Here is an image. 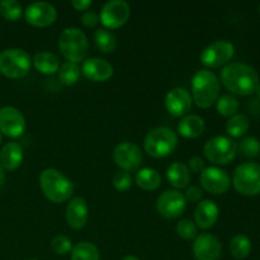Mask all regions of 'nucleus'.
<instances>
[{"label": "nucleus", "instance_id": "14", "mask_svg": "<svg viewBox=\"0 0 260 260\" xmlns=\"http://www.w3.org/2000/svg\"><path fill=\"white\" fill-rule=\"evenodd\" d=\"M25 118L14 107H3L0 109V132L5 136L19 137L25 131Z\"/></svg>", "mask_w": 260, "mask_h": 260}, {"label": "nucleus", "instance_id": "42", "mask_svg": "<svg viewBox=\"0 0 260 260\" xmlns=\"http://www.w3.org/2000/svg\"><path fill=\"white\" fill-rule=\"evenodd\" d=\"M122 260H140V259L136 258V256H134V255H127V256H124Z\"/></svg>", "mask_w": 260, "mask_h": 260}, {"label": "nucleus", "instance_id": "34", "mask_svg": "<svg viewBox=\"0 0 260 260\" xmlns=\"http://www.w3.org/2000/svg\"><path fill=\"white\" fill-rule=\"evenodd\" d=\"M177 233L180 238L185 239V240H192L198 236L197 226L190 220H182L180 222H178Z\"/></svg>", "mask_w": 260, "mask_h": 260}, {"label": "nucleus", "instance_id": "6", "mask_svg": "<svg viewBox=\"0 0 260 260\" xmlns=\"http://www.w3.org/2000/svg\"><path fill=\"white\" fill-rule=\"evenodd\" d=\"M30 57L20 48H9L0 53V73L10 79H22L29 73Z\"/></svg>", "mask_w": 260, "mask_h": 260}, {"label": "nucleus", "instance_id": "38", "mask_svg": "<svg viewBox=\"0 0 260 260\" xmlns=\"http://www.w3.org/2000/svg\"><path fill=\"white\" fill-rule=\"evenodd\" d=\"M202 196L203 192L200 187H197V185H190L187 189V192H185L184 197L185 200L190 201V202H198L202 198Z\"/></svg>", "mask_w": 260, "mask_h": 260}, {"label": "nucleus", "instance_id": "16", "mask_svg": "<svg viewBox=\"0 0 260 260\" xmlns=\"http://www.w3.org/2000/svg\"><path fill=\"white\" fill-rule=\"evenodd\" d=\"M193 254L197 260H218L221 255V244L211 234H201L193 244Z\"/></svg>", "mask_w": 260, "mask_h": 260}, {"label": "nucleus", "instance_id": "11", "mask_svg": "<svg viewBox=\"0 0 260 260\" xmlns=\"http://www.w3.org/2000/svg\"><path fill=\"white\" fill-rule=\"evenodd\" d=\"M113 159L124 172H135L142 164V152L134 142H122L114 149Z\"/></svg>", "mask_w": 260, "mask_h": 260}, {"label": "nucleus", "instance_id": "27", "mask_svg": "<svg viewBox=\"0 0 260 260\" xmlns=\"http://www.w3.org/2000/svg\"><path fill=\"white\" fill-rule=\"evenodd\" d=\"M99 250L95 245L91 243H83L76 244L71 250V260H99Z\"/></svg>", "mask_w": 260, "mask_h": 260}, {"label": "nucleus", "instance_id": "23", "mask_svg": "<svg viewBox=\"0 0 260 260\" xmlns=\"http://www.w3.org/2000/svg\"><path fill=\"white\" fill-rule=\"evenodd\" d=\"M167 178L174 188L182 189L190 182V170L183 162H173L167 170Z\"/></svg>", "mask_w": 260, "mask_h": 260}, {"label": "nucleus", "instance_id": "24", "mask_svg": "<svg viewBox=\"0 0 260 260\" xmlns=\"http://www.w3.org/2000/svg\"><path fill=\"white\" fill-rule=\"evenodd\" d=\"M33 63H35V68L38 71L46 74V75L55 74L58 70V66H60V61H58L57 56L47 52V51L36 53L35 57H33Z\"/></svg>", "mask_w": 260, "mask_h": 260}, {"label": "nucleus", "instance_id": "29", "mask_svg": "<svg viewBox=\"0 0 260 260\" xmlns=\"http://www.w3.org/2000/svg\"><path fill=\"white\" fill-rule=\"evenodd\" d=\"M80 78V69L74 62H65L58 69V80L62 85L71 86L78 83Z\"/></svg>", "mask_w": 260, "mask_h": 260}, {"label": "nucleus", "instance_id": "17", "mask_svg": "<svg viewBox=\"0 0 260 260\" xmlns=\"http://www.w3.org/2000/svg\"><path fill=\"white\" fill-rule=\"evenodd\" d=\"M193 106V99L189 91L183 88H174L167 94L165 107L167 111L174 117H183L190 112Z\"/></svg>", "mask_w": 260, "mask_h": 260}, {"label": "nucleus", "instance_id": "12", "mask_svg": "<svg viewBox=\"0 0 260 260\" xmlns=\"http://www.w3.org/2000/svg\"><path fill=\"white\" fill-rule=\"evenodd\" d=\"M200 183L211 194H223L230 188V177L225 170L217 167L206 168L200 175Z\"/></svg>", "mask_w": 260, "mask_h": 260}, {"label": "nucleus", "instance_id": "26", "mask_svg": "<svg viewBox=\"0 0 260 260\" xmlns=\"http://www.w3.org/2000/svg\"><path fill=\"white\" fill-rule=\"evenodd\" d=\"M251 251V241L245 235L234 236L230 243V253L236 260L248 258Z\"/></svg>", "mask_w": 260, "mask_h": 260}, {"label": "nucleus", "instance_id": "37", "mask_svg": "<svg viewBox=\"0 0 260 260\" xmlns=\"http://www.w3.org/2000/svg\"><path fill=\"white\" fill-rule=\"evenodd\" d=\"M81 22H83L85 27L93 28L99 23V15L95 12H93V10H88L81 17Z\"/></svg>", "mask_w": 260, "mask_h": 260}, {"label": "nucleus", "instance_id": "15", "mask_svg": "<svg viewBox=\"0 0 260 260\" xmlns=\"http://www.w3.org/2000/svg\"><path fill=\"white\" fill-rule=\"evenodd\" d=\"M57 18L55 7L45 2H37L28 5L25 9V19L33 27H47Z\"/></svg>", "mask_w": 260, "mask_h": 260}, {"label": "nucleus", "instance_id": "30", "mask_svg": "<svg viewBox=\"0 0 260 260\" xmlns=\"http://www.w3.org/2000/svg\"><path fill=\"white\" fill-rule=\"evenodd\" d=\"M249 128V119L244 114H235L230 117L226 123V131L231 137H241Z\"/></svg>", "mask_w": 260, "mask_h": 260}, {"label": "nucleus", "instance_id": "44", "mask_svg": "<svg viewBox=\"0 0 260 260\" xmlns=\"http://www.w3.org/2000/svg\"><path fill=\"white\" fill-rule=\"evenodd\" d=\"M2 139H3V137H2V134H0V142H2Z\"/></svg>", "mask_w": 260, "mask_h": 260}, {"label": "nucleus", "instance_id": "20", "mask_svg": "<svg viewBox=\"0 0 260 260\" xmlns=\"http://www.w3.org/2000/svg\"><path fill=\"white\" fill-rule=\"evenodd\" d=\"M218 218V207L213 201L205 200L198 203L194 211L196 223L201 229H211Z\"/></svg>", "mask_w": 260, "mask_h": 260}, {"label": "nucleus", "instance_id": "21", "mask_svg": "<svg viewBox=\"0 0 260 260\" xmlns=\"http://www.w3.org/2000/svg\"><path fill=\"white\" fill-rule=\"evenodd\" d=\"M23 161V150L17 142H8L0 151V165L7 170H15Z\"/></svg>", "mask_w": 260, "mask_h": 260}, {"label": "nucleus", "instance_id": "33", "mask_svg": "<svg viewBox=\"0 0 260 260\" xmlns=\"http://www.w3.org/2000/svg\"><path fill=\"white\" fill-rule=\"evenodd\" d=\"M240 151L244 156L255 157L260 154V141L255 137H246L240 142Z\"/></svg>", "mask_w": 260, "mask_h": 260}, {"label": "nucleus", "instance_id": "7", "mask_svg": "<svg viewBox=\"0 0 260 260\" xmlns=\"http://www.w3.org/2000/svg\"><path fill=\"white\" fill-rule=\"evenodd\" d=\"M233 184L243 196L253 197L260 194V165L255 162L239 165L234 172Z\"/></svg>", "mask_w": 260, "mask_h": 260}, {"label": "nucleus", "instance_id": "40", "mask_svg": "<svg viewBox=\"0 0 260 260\" xmlns=\"http://www.w3.org/2000/svg\"><path fill=\"white\" fill-rule=\"evenodd\" d=\"M71 4H73V7L75 8L76 10H86L91 5V2L90 0H73L71 2Z\"/></svg>", "mask_w": 260, "mask_h": 260}, {"label": "nucleus", "instance_id": "41", "mask_svg": "<svg viewBox=\"0 0 260 260\" xmlns=\"http://www.w3.org/2000/svg\"><path fill=\"white\" fill-rule=\"evenodd\" d=\"M5 183V173H4V168L0 165V189H2V187L4 185Z\"/></svg>", "mask_w": 260, "mask_h": 260}, {"label": "nucleus", "instance_id": "36", "mask_svg": "<svg viewBox=\"0 0 260 260\" xmlns=\"http://www.w3.org/2000/svg\"><path fill=\"white\" fill-rule=\"evenodd\" d=\"M113 185L119 192H126V190H128L132 185L131 174L128 172H124V170L116 173L113 177Z\"/></svg>", "mask_w": 260, "mask_h": 260}, {"label": "nucleus", "instance_id": "2", "mask_svg": "<svg viewBox=\"0 0 260 260\" xmlns=\"http://www.w3.org/2000/svg\"><path fill=\"white\" fill-rule=\"evenodd\" d=\"M40 185L45 197L53 203L66 202L74 193L73 182L53 168H48L41 173Z\"/></svg>", "mask_w": 260, "mask_h": 260}, {"label": "nucleus", "instance_id": "18", "mask_svg": "<svg viewBox=\"0 0 260 260\" xmlns=\"http://www.w3.org/2000/svg\"><path fill=\"white\" fill-rule=\"evenodd\" d=\"M81 71L90 80L103 83V81H107L108 79L112 78V75H113V66L108 61L103 60V58L93 57L84 61Z\"/></svg>", "mask_w": 260, "mask_h": 260}, {"label": "nucleus", "instance_id": "31", "mask_svg": "<svg viewBox=\"0 0 260 260\" xmlns=\"http://www.w3.org/2000/svg\"><path fill=\"white\" fill-rule=\"evenodd\" d=\"M22 5L15 0H3L0 2V15L4 19L14 22L22 17Z\"/></svg>", "mask_w": 260, "mask_h": 260}, {"label": "nucleus", "instance_id": "25", "mask_svg": "<svg viewBox=\"0 0 260 260\" xmlns=\"http://www.w3.org/2000/svg\"><path fill=\"white\" fill-rule=\"evenodd\" d=\"M137 187L144 190H155L161 184V177L159 173L151 168H144L137 172L136 178H135Z\"/></svg>", "mask_w": 260, "mask_h": 260}, {"label": "nucleus", "instance_id": "45", "mask_svg": "<svg viewBox=\"0 0 260 260\" xmlns=\"http://www.w3.org/2000/svg\"><path fill=\"white\" fill-rule=\"evenodd\" d=\"M30 260H36V259H30Z\"/></svg>", "mask_w": 260, "mask_h": 260}, {"label": "nucleus", "instance_id": "8", "mask_svg": "<svg viewBox=\"0 0 260 260\" xmlns=\"http://www.w3.org/2000/svg\"><path fill=\"white\" fill-rule=\"evenodd\" d=\"M206 157L213 164L226 165L233 161L238 152V145L226 136H216L208 140L205 145Z\"/></svg>", "mask_w": 260, "mask_h": 260}, {"label": "nucleus", "instance_id": "5", "mask_svg": "<svg viewBox=\"0 0 260 260\" xmlns=\"http://www.w3.org/2000/svg\"><path fill=\"white\" fill-rule=\"evenodd\" d=\"M178 145V137L173 129L168 127H157L145 137V151L152 157H165L172 154Z\"/></svg>", "mask_w": 260, "mask_h": 260}, {"label": "nucleus", "instance_id": "1", "mask_svg": "<svg viewBox=\"0 0 260 260\" xmlns=\"http://www.w3.org/2000/svg\"><path fill=\"white\" fill-rule=\"evenodd\" d=\"M221 81L229 91L238 95H250L259 85V75L248 63L231 62L221 71Z\"/></svg>", "mask_w": 260, "mask_h": 260}, {"label": "nucleus", "instance_id": "22", "mask_svg": "<svg viewBox=\"0 0 260 260\" xmlns=\"http://www.w3.org/2000/svg\"><path fill=\"white\" fill-rule=\"evenodd\" d=\"M205 121L200 116L196 114H189L185 116L178 124V132L180 136L185 139H196L200 137L205 131Z\"/></svg>", "mask_w": 260, "mask_h": 260}, {"label": "nucleus", "instance_id": "4", "mask_svg": "<svg viewBox=\"0 0 260 260\" xmlns=\"http://www.w3.org/2000/svg\"><path fill=\"white\" fill-rule=\"evenodd\" d=\"M58 47L69 62L76 63L84 61L88 53V38L79 28H66L58 38Z\"/></svg>", "mask_w": 260, "mask_h": 260}, {"label": "nucleus", "instance_id": "39", "mask_svg": "<svg viewBox=\"0 0 260 260\" xmlns=\"http://www.w3.org/2000/svg\"><path fill=\"white\" fill-rule=\"evenodd\" d=\"M188 169H190L193 173H196V174H201V173L206 169L205 161H203L202 157H200V156L190 157L189 168H188Z\"/></svg>", "mask_w": 260, "mask_h": 260}, {"label": "nucleus", "instance_id": "9", "mask_svg": "<svg viewBox=\"0 0 260 260\" xmlns=\"http://www.w3.org/2000/svg\"><path fill=\"white\" fill-rule=\"evenodd\" d=\"M235 53V47L229 41H216L201 53V62L207 68H221L229 63Z\"/></svg>", "mask_w": 260, "mask_h": 260}, {"label": "nucleus", "instance_id": "28", "mask_svg": "<svg viewBox=\"0 0 260 260\" xmlns=\"http://www.w3.org/2000/svg\"><path fill=\"white\" fill-rule=\"evenodd\" d=\"M94 40H95L96 46H98L99 50L104 53H111L113 51H116L117 48V38L116 36L112 32H109L108 29H104L101 28L95 32L94 35Z\"/></svg>", "mask_w": 260, "mask_h": 260}, {"label": "nucleus", "instance_id": "32", "mask_svg": "<svg viewBox=\"0 0 260 260\" xmlns=\"http://www.w3.org/2000/svg\"><path fill=\"white\" fill-rule=\"evenodd\" d=\"M239 109V102L235 96L226 94L217 101V112L223 117L235 116Z\"/></svg>", "mask_w": 260, "mask_h": 260}, {"label": "nucleus", "instance_id": "10", "mask_svg": "<svg viewBox=\"0 0 260 260\" xmlns=\"http://www.w3.org/2000/svg\"><path fill=\"white\" fill-rule=\"evenodd\" d=\"M129 15H131V9L126 2L112 0L103 5L99 20L104 27L109 29H116V28L122 27L128 20Z\"/></svg>", "mask_w": 260, "mask_h": 260}, {"label": "nucleus", "instance_id": "35", "mask_svg": "<svg viewBox=\"0 0 260 260\" xmlns=\"http://www.w3.org/2000/svg\"><path fill=\"white\" fill-rule=\"evenodd\" d=\"M51 246H52L53 251L58 255H65L69 251L73 250V243L65 235H56L51 241Z\"/></svg>", "mask_w": 260, "mask_h": 260}, {"label": "nucleus", "instance_id": "19", "mask_svg": "<svg viewBox=\"0 0 260 260\" xmlns=\"http://www.w3.org/2000/svg\"><path fill=\"white\" fill-rule=\"evenodd\" d=\"M88 205L84 198L75 197L69 202L68 208H66V221L71 229L74 230L83 229L88 221Z\"/></svg>", "mask_w": 260, "mask_h": 260}, {"label": "nucleus", "instance_id": "13", "mask_svg": "<svg viewBox=\"0 0 260 260\" xmlns=\"http://www.w3.org/2000/svg\"><path fill=\"white\" fill-rule=\"evenodd\" d=\"M187 200L178 190H167L157 198V212L165 218H178L185 211Z\"/></svg>", "mask_w": 260, "mask_h": 260}, {"label": "nucleus", "instance_id": "43", "mask_svg": "<svg viewBox=\"0 0 260 260\" xmlns=\"http://www.w3.org/2000/svg\"><path fill=\"white\" fill-rule=\"evenodd\" d=\"M256 94H258V98L260 99V84H259V85H258V88H256Z\"/></svg>", "mask_w": 260, "mask_h": 260}, {"label": "nucleus", "instance_id": "46", "mask_svg": "<svg viewBox=\"0 0 260 260\" xmlns=\"http://www.w3.org/2000/svg\"><path fill=\"white\" fill-rule=\"evenodd\" d=\"M259 12H260V8H259Z\"/></svg>", "mask_w": 260, "mask_h": 260}, {"label": "nucleus", "instance_id": "3", "mask_svg": "<svg viewBox=\"0 0 260 260\" xmlns=\"http://www.w3.org/2000/svg\"><path fill=\"white\" fill-rule=\"evenodd\" d=\"M220 94V81L217 76L210 70L197 71L192 78V95L200 108H210L217 102Z\"/></svg>", "mask_w": 260, "mask_h": 260}]
</instances>
